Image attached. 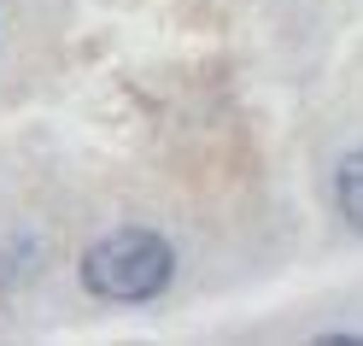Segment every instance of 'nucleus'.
I'll list each match as a JSON object with an SVG mask.
<instances>
[{
  "mask_svg": "<svg viewBox=\"0 0 363 346\" xmlns=\"http://www.w3.org/2000/svg\"><path fill=\"white\" fill-rule=\"evenodd\" d=\"M176 276V252L152 229H111L82 252V288L111 306H141L158 299Z\"/></svg>",
  "mask_w": 363,
  "mask_h": 346,
  "instance_id": "obj_1",
  "label": "nucleus"
},
{
  "mask_svg": "<svg viewBox=\"0 0 363 346\" xmlns=\"http://www.w3.org/2000/svg\"><path fill=\"white\" fill-rule=\"evenodd\" d=\"M334 205H340V217H346L352 229H363V147L340 158V171H334Z\"/></svg>",
  "mask_w": 363,
  "mask_h": 346,
  "instance_id": "obj_2",
  "label": "nucleus"
}]
</instances>
